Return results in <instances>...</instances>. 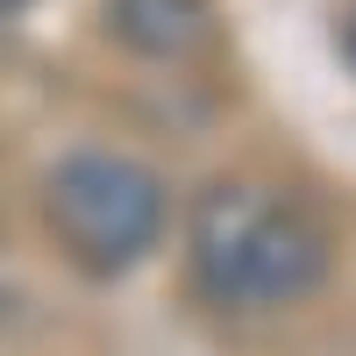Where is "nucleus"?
I'll return each mask as SVG.
<instances>
[{"label":"nucleus","instance_id":"f257e3e1","mask_svg":"<svg viewBox=\"0 0 356 356\" xmlns=\"http://www.w3.org/2000/svg\"><path fill=\"white\" fill-rule=\"evenodd\" d=\"M193 285L221 314H278L328 285V228L300 200L250 178H221L193 200Z\"/></svg>","mask_w":356,"mask_h":356},{"label":"nucleus","instance_id":"f03ea898","mask_svg":"<svg viewBox=\"0 0 356 356\" xmlns=\"http://www.w3.org/2000/svg\"><path fill=\"white\" fill-rule=\"evenodd\" d=\"M43 214L65 257L93 278H122L164 243L171 193L150 164L114 157V150H72L43 178Z\"/></svg>","mask_w":356,"mask_h":356},{"label":"nucleus","instance_id":"7ed1b4c3","mask_svg":"<svg viewBox=\"0 0 356 356\" xmlns=\"http://www.w3.org/2000/svg\"><path fill=\"white\" fill-rule=\"evenodd\" d=\"M107 29L143 57H186L214 36V0H107Z\"/></svg>","mask_w":356,"mask_h":356},{"label":"nucleus","instance_id":"20e7f679","mask_svg":"<svg viewBox=\"0 0 356 356\" xmlns=\"http://www.w3.org/2000/svg\"><path fill=\"white\" fill-rule=\"evenodd\" d=\"M22 8H36V0H0V15H22Z\"/></svg>","mask_w":356,"mask_h":356},{"label":"nucleus","instance_id":"39448f33","mask_svg":"<svg viewBox=\"0 0 356 356\" xmlns=\"http://www.w3.org/2000/svg\"><path fill=\"white\" fill-rule=\"evenodd\" d=\"M349 57H356V15H349Z\"/></svg>","mask_w":356,"mask_h":356}]
</instances>
